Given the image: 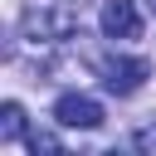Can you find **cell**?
Wrapping results in <instances>:
<instances>
[{"instance_id": "6da1fadb", "label": "cell", "mask_w": 156, "mask_h": 156, "mask_svg": "<svg viewBox=\"0 0 156 156\" xmlns=\"http://www.w3.org/2000/svg\"><path fill=\"white\" fill-rule=\"evenodd\" d=\"M98 73H102V88H107V93L127 98V93H136V88L151 78V63H146V58H102Z\"/></svg>"}, {"instance_id": "7a4b0ae2", "label": "cell", "mask_w": 156, "mask_h": 156, "mask_svg": "<svg viewBox=\"0 0 156 156\" xmlns=\"http://www.w3.org/2000/svg\"><path fill=\"white\" fill-rule=\"evenodd\" d=\"M54 117H58V127H78V132L102 127V107H98L93 98H83V93H63V98L54 102Z\"/></svg>"}, {"instance_id": "3957f363", "label": "cell", "mask_w": 156, "mask_h": 156, "mask_svg": "<svg viewBox=\"0 0 156 156\" xmlns=\"http://www.w3.org/2000/svg\"><path fill=\"white\" fill-rule=\"evenodd\" d=\"M102 34H107V39H141L136 0H107V5H102Z\"/></svg>"}, {"instance_id": "277c9868", "label": "cell", "mask_w": 156, "mask_h": 156, "mask_svg": "<svg viewBox=\"0 0 156 156\" xmlns=\"http://www.w3.org/2000/svg\"><path fill=\"white\" fill-rule=\"evenodd\" d=\"M20 132H24V107L20 102H5L0 107V141H15Z\"/></svg>"}, {"instance_id": "5b68a950", "label": "cell", "mask_w": 156, "mask_h": 156, "mask_svg": "<svg viewBox=\"0 0 156 156\" xmlns=\"http://www.w3.org/2000/svg\"><path fill=\"white\" fill-rule=\"evenodd\" d=\"M24 146H29L34 156H39V151H58V136H49V132H29V141H24Z\"/></svg>"}, {"instance_id": "8992f818", "label": "cell", "mask_w": 156, "mask_h": 156, "mask_svg": "<svg viewBox=\"0 0 156 156\" xmlns=\"http://www.w3.org/2000/svg\"><path fill=\"white\" fill-rule=\"evenodd\" d=\"M136 146H146V151H156V127H146V132H136Z\"/></svg>"}, {"instance_id": "52a82bcc", "label": "cell", "mask_w": 156, "mask_h": 156, "mask_svg": "<svg viewBox=\"0 0 156 156\" xmlns=\"http://www.w3.org/2000/svg\"><path fill=\"white\" fill-rule=\"evenodd\" d=\"M146 5H151V10H156V0H146Z\"/></svg>"}]
</instances>
